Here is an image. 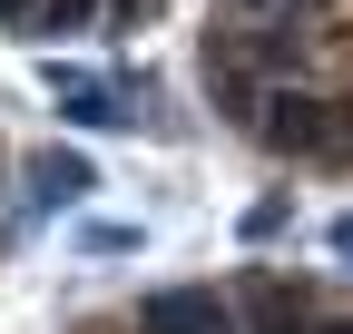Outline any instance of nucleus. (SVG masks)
Instances as JSON below:
<instances>
[{
	"label": "nucleus",
	"instance_id": "f257e3e1",
	"mask_svg": "<svg viewBox=\"0 0 353 334\" xmlns=\"http://www.w3.org/2000/svg\"><path fill=\"white\" fill-rule=\"evenodd\" d=\"M245 138L294 157V167H353V99H324L314 79H285V89H265Z\"/></svg>",
	"mask_w": 353,
	"mask_h": 334
},
{
	"label": "nucleus",
	"instance_id": "f03ea898",
	"mask_svg": "<svg viewBox=\"0 0 353 334\" xmlns=\"http://www.w3.org/2000/svg\"><path fill=\"white\" fill-rule=\"evenodd\" d=\"M138 334H245V305L226 285H157L138 295Z\"/></svg>",
	"mask_w": 353,
	"mask_h": 334
},
{
	"label": "nucleus",
	"instance_id": "7ed1b4c3",
	"mask_svg": "<svg viewBox=\"0 0 353 334\" xmlns=\"http://www.w3.org/2000/svg\"><path fill=\"white\" fill-rule=\"evenodd\" d=\"M196 79H206V108L226 118V128H255V108H265V89H275V79H265L245 50L226 30H206V50H196Z\"/></svg>",
	"mask_w": 353,
	"mask_h": 334
},
{
	"label": "nucleus",
	"instance_id": "20e7f679",
	"mask_svg": "<svg viewBox=\"0 0 353 334\" xmlns=\"http://www.w3.org/2000/svg\"><path fill=\"white\" fill-rule=\"evenodd\" d=\"M50 99H59V118H69V128H88V138L128 128L118 89H108V79H88V69H69V59H50Z\"/></svg>",
	"mask_w": 353,
	"mask_h": 334
},
{
	"label": "nucleus",
	"instance_id": "39448f33",
	"mask_svg": "<svg viewBox=\"0 0 353 334\" xmlns=\"http://www.w3.org/2000/svg\"><path fill=\"white\" fill-rule=\"evenodd\" d=\"M88 187H99V167H88L79 148H39L30 157V206H79Z\"/></svg>",
	"mask_w": 353,
	"mask_h": 334
},
{
	"label": "nucleus",
	"instance_id": "423d86ee",
	"mask_svg": "<svg viewBox=\"0 0 353 334\" xmlns=\"http://www.w3.org/2000/svg\"><path fill=\"white\" fill-rule=\"evenodd\" d=\"M216 20H236V30H314V39H324L334 0H226Z\"/></svg>",
	"mask_w": 353,
	"mask_h": 334
},
{
	"label": "nucleus",
	"instance_id": "0eeeda50",
	"mask_svg": "<svg viewBox=\"0 0 353 334\" xmlns=\"http://www.w3.org/2000/svg\"><path fill=\"white\" fill-rule=\"evenodd\" d=\"M79 30H108V0H39L30 39H79Z\"/></svg>",
	"mask_w": 353,
	"mask_h": 334
},
{
	"label": "nucleus",
	"instance_id": "6e6552de",
	"mask_svg": "<svg viewBox=\"0 0 353 334\" xmlns=\"http://www.w3.org/2000/svg\"><path fill=\"white\" fill-rule=\"evenodd\" d=\"M138 246H148L138 226H79V256H138Z\"/></svg>",
	"mask_w": 353,
	"mask_h": 334
},
{
	"label": "nucleus",
	"instance_id": "1a4fd4ad",
	"mask_svg": "<svg viewBox=\"0 0 353 334\" xmlns=\"http://www.w3.org/2000/svg\"><path fill=\"white\" fill-rule=\"evenodd\" d=\"M285 217H294V197H265V206H245V246H275V236H285Z\"/></svg>",
	"mask_w": 353,
	"mask_h": 334
},
{
	"label": "nucleus",
	"instance_id": "9d476101",
	"mask_svg": "<svg viewBox=\"0 0 353 334\" xmlns=\"http://www.w3.org/2000/svg\"><path fill=\"white\" fill-rule=\"evenodd\" d=\"M157 10H167V0H108V30H118V39H138Z\"/></svg>",
	"mask_w": 353,
	"mask_h": 334
},
{
	"label": "nucleus",
	"instance_id": "9b49d317",
	"mask_svg": "<svg viewBox=\"0 0 353 334\" xmlns=\"http://www.w3.org/2000/svg\"><path fill=\"white\" fill-rule=\"evenodd\" d=\"M30 10H39V0H0V30H10V39H30Z\"/></svg>",
	"mask_w": 353,
	"mask_h": 334
},
{
	"label": "nucleus",
	"instance_id": "f8f14e48",
	"mask_svg": "<svg viewBox=\"0 0 353 334\" xmlns=\"http://www.w3.org/2000/svg\"><path fill=\"white\" fill-rule=\"evenodd\" d=\"M334 256H343V266H353V217H334Z\"/></svg>",
	"mask_w": 353,
	"mask_h": 334
},
{
	"label": "nucleus",
	"instance_id": "ddd939ff",
	"mask_svg": "<svg viewBox=\"0 0 353 334\" xmlns=\"http://www.w3.org/2000/svg\"><path fill=\"white\" fill-rule=\"evenodd\" d=\"M324 334H353V315H324Z\"/></svg>",
	"mask_w": 353,
	"mask_h": 334
}]
</instances>
